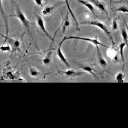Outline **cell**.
I'll return each mask as SVG.
<instances>
[{"mask_svg":"<svg viewBox=\"0 0 128 128\" xmlns=\"http://www.w3.org/2000/svg\"><path fill=\"white\" fill-rule=\"evenodd\" d=\"M88 1L89 2H91L92 4H94L97 8V9L100 11L103 14H105L107 16H108L107 8H106V6L104 3H102V2H100L98 0H88Z\"/></svg>","mask_w":128,"mask_h":128,"instance_id":"cell-8","label":"cell"},{"mask_svg":"<svg viewBox=\"0 0 128 128\" xmlns=\"http://www.w3.org/2000/svg\"><path fill=\"white\" fill-rule=\"evenodd\" d=\"M52 56V49H50L48 51V54L42 60V63L44 64V65H46V66H48L50 63V62H51Z\"/></svg>","mask_w":128,"mask_h":128,"instance_id":"cell-14","label":"cell"},{"mask_svg":"<svg viewBox=\"0 0 128 128\" xmlns=\"http://www.w3.org/2000/svg\"><path fill=\"white\" fill-rule=\"evenodd\" d=\"M36 4L38 6H43V0H34Z\"/></svg>","mask_w":128,"mask_h":128,"instance_id":"cell-25","label":"cell"},{"mask_svg":"<svg viewBox=\"0 0 128 128\" xmlns=\"http://www.w3.org/2000/svg\"><path fill=\"white\" fill-rule=\"evenodd\" d=\"M59 72L63 74L65 76V77L68 78H74L76 77L80 76L84 73V72H76L74 70H68L67 71H60Z\"/></svg>","mask_w":128,"mask_h":128,"instance_id":"cell-7","label":"cell"},{"mask_svg":"<svg viewBox=\"0 0 128 128\" xmlns=\"http://www.w3.org/2000/svg\"><path fill=\"white\" fill-rule=\"evenodd\" d=\"M57 5H53V6H46L44 7V8L42 9V13L43 15L44 16H49V15H52L54 12V10L56 8Z\"/></svg>","mask_w":128,"mask_h":128,"instance_id":"cell-12","label":"cell"},{"mask_svg":"<svg viewBox=\"0 0 128 128\" xmlns=\"http://www.w3.org/2000/svg\"><path fill=\"white\" fill-rule=\"evenodd\" d=\"M35 16H36V22H37V25H38V26L39 27L40 29L41 30V31L44 33V34L45 35L46 37H48V38H49V39L51 40L54 41V38L49 34V32L47 31L46 28L44 19L42 18V16H40L38 14H35Z\"/></svg>","mask_w":128,"mask_h":128,"instance_id":"cell-4","label":"cell"},{"mask_svg":"<svg viewBox=\"0 0 128 128\" xmlns=\"http://www.w3.org/2000/svg\"><path fill=\"white\" fill-rule=\"evenodd\" d=\"M64 42V40L62 39V40L61 41V42H60V44H59V46L58 47V48H57V50H56V54L57 56H58L59 58H60V60H61L64 64L65 66H66V67H68V68H70V64H69V62H68L67 60L66 59L64 55V54L62 53V50H61V46H62V44Z\"/></svg>","mask_w":128,"mask_h":128,"instance_id":"cell-6","label":"cell"},{"mask_svg":"<svg viewBox=\"0 0 128 128\" xmlns=\"http://www.w3.org/2000/svg\"><path fill=\"white\" fill-rule=\"evenodd\" d=\"M29 74L34 78H42V73L38 70L33 67H30Z\"/></svg>","mask_w":128,"mask_h":128,"instance_id":"cell-15","label":"cell"},{"mask_svg":"<svg viewBox=\"0 0 128 128\" xmlns=\"http://www.w3.org/2000/svg\"><path fill=\"white\" fill-rule=\"evenodd\" d=\"M112 0H110V7L112 6Z\"/></svg>","mask_w":128,"mask_h":128,"instance_id":"cell-26","label":"cell"},{"mask_svg":"<svg viewBox=\"0 0 128 128\" xmlns=\"http://www.w3.org/2000/svg\"><path fill=\"white\" fill-rule=\"evenodd\" d=\"M81 24L82 25H91L97 26L101 30L103 31L106 34V36L108 37V38L113 42V38H112L110 32L108 30V28L107 27V26L104 24L102 23L101 22L98 21V20H88V21L83 22L82 23H81Z\"/></svg>","mask_w":128,"mask_h":128,"instance_id":"cell-2","label":"cell"},{"mask_svg":"<svg viewBox=\"0 0 128 128\" xmlns=\"http://www.w3.org/2000/svg\"><path fill=\"white\" fill-rule=\"evenodd\" d=\"M112 29L113 31H116L118 29V18H114L112 21Z\"/></svg>","mask_w":128,"mask_h":128,"instance_id":"cell-24","label":"cell"},{"mask_svg":"<svg viewBox=\"0 0 128 128\" xmlns=\"http://www.w3.org/2000/svg\"><path fill=\"white\" fill-rule=\"evenodd\" d=\"M76 1L78 3H81L82 4L84 5L86 8H87L90 11V12L93 13V15L94 16H96V13H95V9L94 8V5L91 3H90L88 1H86V0H76Z\"/></svg>","mask_w":128,"mask_h":128,"instance_id":"cell-11","label":"cell"},{"mask_svg":"<svg viewBox=\"0 0 128 128\" xmlns=\"http://www.w3.org/2000/svg\"><path fill=\"white\" fill-rule=\"evenodd\" d=\"M0 35L2 37L5 38V41H8V44L10 45L11 48H12V51L13 52H16L18 50H20V41L18 39H15V38H12L9 37L8 36H4L3 35L1 34Z\"/></svg>","mask_w":128,"mask_h":128,"instance_id":"cell-5","label":"cell"},{"mask_svg":"<svg viewBox=\"0 0 128 128\" xmlns=\"http://www.w3.org/2000/svg\"><path fill=\"white\" fill-rule=\"evenodd\" d=\"M15 6H16V13H15V15H13V16L16 17L20 20L24 27L27 30L28 33L31 36H32L30 32V23L27 20L25 15L22 12V10L20 9L18 4L15 3Z\"/></svg>","mask_w":128,"mask_h":128,"instance_id":"cell-1","label":"cell"},{"mask_svg":"<svg viewBox=\"0 0 128 128\" xmlns=\"http://www.w3.org/2000/svg\"><path fill=\"white\" fill-rule=\"evenodd\" d=\"M71 25V22H70V18L68 17V13L66 14V17L64 18V22H63V25H62V32H64L66 31V29L69 28V27Z\"/></svg>","mask_w":128,"mask_h":128,"instance_id":"cell-17","label":"cell"},{"mask_svg":"<svg viewBox=\"0 0 128 128\" xmlns=\"http://www.w3.org/2000/svg\"><path fill=\"white\" fill-rule=\"evenodd\" d=\"M123 1H124V0H120V1H119V2H116L117 3H118V2H123Z\"/></svg>","mask_w":128,"mask_h":128,"instance_id":"cell-27","label":"cell"},{"mask_svg":"<svg viewBox=\"0 0 128 128\" xmlns=\"http://www.w3.org/2000/svg\"><path fill=\"white\" fill-rule=\"evenodd\" d=\"M124 78H125V74L124 72L118 73L116 76V80L118 82H122Z\"/></svg>","mask_w":128,"mask_h":128,"instance_id":"cell-23","label":"cell"},{"mask_svg":"<svg viewBox=\"0 0 128 128\" xmlns=\"http://www.w3.org/2000/svg\"><path fill=\"white\" fill-rule=\"evenodd\" d=\"M107 56L109 57L110 58L112 59L116 58V52L115 50H114L113 49H109L108 48V50H107Z\"/></svg>","mask_w":128,"mask_h":128,"instance_id":"cell-21","label":"cell"},{"mask_svg":"<svg viewBox=\"0 0 128 128\" xmlns=\"http://www.w3.org/2000/svg\"><path fill=\"white\" fill-rule=\"evenodd\" d=\"M0 50L3 52H12V48L9 44L8 45H3L0 47Z\"/></svg>","mask_w":128,"mask_h":128,"instance_id":"cell-22","label":"cell"},{"mask_svg":"<svg viewBox=\"0 0 128 128\" xmlns=\"http://www.w3.org/2000/svg\"><path fill=\"white\" fill-rule=\"evenodd\" d=\"M0 13L1 15L3 16V20L4 22V24H5V27H6V36H8V19H7L6 16L5 15V13L3 10V5H2V0H0Z\"/></svg>","mask_w":128,"mask_h":128,"instance_id":"cell-13","label":"cell"},{"mask_svg":"<svg viewBox=\"0 0 128 128\" xmlns=\"http://www.w3.org/2000/svg\"><path fill=\"white\" fill-rule=\"evenodd\" d=\"M64 1L65 3H66V5H67V6H68V9L69 12H70V14H71V15H72V17H73V20H74V22H75L76 25V26H78V22H77L75 16H74V13H73V11L72 10V9H71V8H70V3H69L68 0H64Z\"/></svg>","mask_w":128,"mask_h":128,"instance_id":"cell-19","label":"cell"},{"mask_svg":"<svg viewBox=\"0 0 128 128\" xmlns=\"http://www.w3.org/2000/svg\"><path fill=\"white\" fill-rule=\"evenodd\" d=\"M126 46V44H125V42H122L119 44V53H120V58H121L122 62L123 64V70H124V63H125V60H124V49L125 48V46Z\"/></svg>","mask_w":128,"mask_h":128,"instance_id":"cell-16","label":"cell"},{"mask_svg":"<svg viewBox=\"0 0 128 128\" xmlns=\"http://www.w3.org/2000/svg\"><path fill=\"white\" fill-rule=\"evenodd\" d=\"M121 36L122 37V39L124 40V42H125V44H126V46H128V32H127V30L125 26H123V28L121 30Z\"/></svg>","mask_w":128,"mask_h":128,"instance_id":"cell-18","label":"cell"},{"mask_svg":"<svg viewBox=\"0 0 128 128\" xmlns=\"http://www.w3.org/2000/svg\"><path fill=\"white\" fill-rule=\"evenodd\" d=\"M11 2H12V4H13V3H14V0H11Z\"/></svg>","mask_w":128,"mask_h":128,"instance_id":"cell-28","label":"cell"},{"mask_svg":"<svg viewBox=\"0 0 128 128\" xmlns=\"http://www.w3.org/2000/svg\"><path fill=\"white\" fill-rule=\"evenodd\" d=\"M96 52H97V60L98 64L102 66V68H106L108 66V64H107V61H106V59L104 58V57L103 56L102 54V52H101L100 49L99 48L98 46H96Z\"/></svg>","mask_w":128,"mask_h":128,"instance_id":"cell-9","label":"cell"},{"mask_svg":"<svg viewBox=\"0 0 128 128\" xmlns=\"http://www.w3.org/2000/svg\"><path fill=\"white\" fill-rule=\"evenodd\" d=\"M114 11L116 12H121V13H125V14H128V10L126 6H120L119 7H118V8H116V10H114Z\"/></svg>","mask_w":128,"mask_h":128,"instance_id":"cell-20","label":"cell"},{"mask_svg":"<svg viewBox=\"0 0 128 128\" xmlns=\"http://www.w3.org/2000/svg\"><path fill=\"white\" fill-rule=\"evenodd\" d=\"M70 39H75V40H80L85 41V42H90L91 44H93L95 45V46H103L104 48H108V46L104 45V44H102L100 41L98 40L97 37H95V38H89V37H76V36H70V37H65L63 38L64 40H66Z\"/></svg>","mask_w":128,"mask_h":128,"instance_id":"cell-3","label":"cell"},{"mask_svg":"<svg viewBox=\"0 0 128 128\" xmlns=\"http://www.w3.org/2000/svg\"><path fill=\"white\" fill-rule=\"evenodd\" d=\"M78 68L80 69H82V70L85 72H88V73H90L91 74H92L94 76V78H96V71L94 70V68H92V66H89V65L87 64H80L78 63L77 64Z\"/></svg>","mask_w":128,"mask_h":128,"instance_id":"cell-10","label":"cell"}]
</instances>
